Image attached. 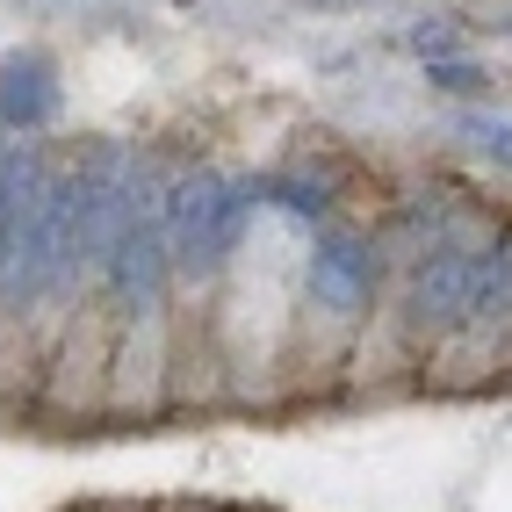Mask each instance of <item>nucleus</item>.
Returning <instances> with one entry per match:
<instances>
[{
	"label": "nucleus",
	"instance_id": "nucleus-1",
	"mask_svg": "<svg viewBox=\"0 0 512 512\" xmlns=\"http://www.w3.org/2000/svg\"><path fill=\"white\" fill-rule=\"evenodd\" d=\"M253 210H260V174H217V166L174 174V188H166V246H174V267L181 275H217L238 253Z\"/></svg>",
	"mask_w": 512,
	"mask_h": 512
},
{
	"label": "nucleus",
	"instance_id": "nucleus-2",
	"mask_svg": "<svg viewBox=\"0 0 512 512\" xmlns=\"http://www.w3.org/2000/svg\"><path fill=\"white\" fill-rule=\"evenodd\" d=\"M166 188H174V174H166L159 159H145L138 188H130V210H123V224L109 238V253H101V289H109V303L123 318L159 311L166 275H174V246H166Z\"/></svg>",
	"mask_w": 512,
	"mask_h": 512
},
{
	"label": "nucleus",
	"instance_id": "nucleus-3",
	"mask_svg": "<svg viewBox=\"0 0 512 512\" xmlns=\"http://www.w3.org/2000/svg\"><path fill=\"white\" fill-rule=\"evenodd\" d=\"M498 231H462L455 246H440L426 260L404 267V296H397V318L412 339H455L469 332V289H476V253L491 246Z\"/></svg>",
	"mask_w": 512,
	"mask_h": 512
},
{
	"label": "nucleus",
	"instance_id": "nucleus-4",
	"mask_svg": "<svg viewBox=\"0 0 512 512\" xmlns=\"http://www.w3.org/2000/svg\"><path fill=\"white\" fill-rule=\"evenodd\" d=\"M375 275H383V238L368 231H318L311 238V267H303V289L325 318H361Z\"/></svg>",
	"mask_w": 512,
	"mask_h": 512
},
{
	"label": "nucleus",
	"instance_id": "nucleus-5",
	"mask_svg": "<svg viewBox=\"0 0 512 512\" xmlns=\"http://www.w3.org/2000/svg\"><path fill=\"white\" fill-rule=\"evenodd\" d=\"M65 109V87H58V65L22 51V58H0V130L8 138H37L51 130Z\"/></svg>",
	"mask_w": 512,
	"mask_h": 512
},
{
	"label": "nucleus",
	"instance_id": "nucleus-6",
	"mask_svg": "<svg viewBox=\"0 0 512 512\" xmlns=\"http://www.w3.org/2000/svg\"><path fill=\"white\" fill-rule=\"evenodd\" d=\"M44 181H51V166L29 152V138H0V282H8V267L22 253V231L37 217Z\"/></svg>",
	"mask_w": 512,
	"mask_h": 512
},
{
	"label": "nucleus",
	"instance_id": "nucleus-7",
	"mask_svg": "<svg viewBox=\"0 0 512 512\" xmlns=\"http://www.w3.org/2000/svg\"><path fill=\"white\" fill-rule=\"evenodd\" d=\"M462 231H476V224L455 210L448 195H412V202L383 224V253L412 267V260H426V253H440V246H455Z\"/></svg>",
	"mask_w": 512,
	"mask_h": 512
},
{
	"label": "nucleus",
	"instance_id": "nucleus-8",
	"mask_svg": "<svg viewBox=\"0 0 512 512\" xmlns=\"http://www.w3.org/2000/svg\"><path fill=\"white\" fill-rule=\"evenodd\" d=\"M260 202H275V210H289L303 224H325V188L303 174H260Z\"/></svg>",
	"mask_w": 512,
	"mask_h": 512
},
{
	"label": "nucleus",
	"instance_id": "nucleus-9",
	"mask_svg": "<svg viewBox=\"0 0 512 512\" xmlns=\"http://www.w3.org/2000/svg\"><path fill=\"white\" fill-rule=\"evenodd\" d=\"M426 80H433L440 94H491V73H484L476 58H433Z\"/></svg>",
	"mask_w": 512,
	"mask_h": 512
},
{
	"label": "nucleus",
	"instance_id": "nucleus-10",
	"mask_svg": "<svg viewBox=\"0 0 512 512\" xmlns=\"http://www.w3.org/2000/svg\"><path fill=\"white\" fill-rule=\"evenodd\" d=\"M462 138L484 152V159L512 166V123H505V116H462Z\"/></svg>",
	"mask_w": 512,
	"mask_h": 512
},
{
	"label": "nucleus",
	"instance_id": "nucleus-11",
	"mask_svg": "<svg viewBox=\"0 0 512 512\" xmlns=\"http://www.w3.org/2000/svg\"><path fill=\"white\" fill-rule=\"evenodd\" d=\"M412 51H419L426 65H433V58H462V37H455L440 15H426V22H412Z\"/></svg>",
	"mask_w": 512,
	"mask_h": 512
}]
</instances>
